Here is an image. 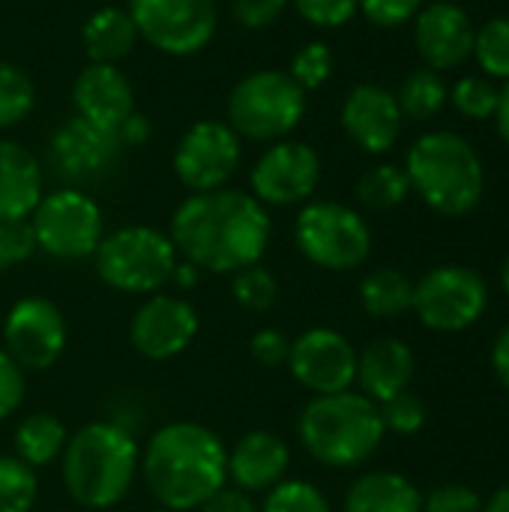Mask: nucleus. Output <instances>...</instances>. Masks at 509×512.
I'll list each match as a JSON object with an SVG mask.
<instances>
[{
	"mask_svg": "<svg viewBox=\"0 0 509 512\" xmlns=\"http://www.w3.org/2000/svg\"><path fill=\"white\" fill-rule=\"evenodd\" d=\"M378 408H381L384 429L393 432V435H417L426 426V420H429L426 402L417 393H411V390L381 402Z\"/></svg>",
	"mask_w": 509,
	"mask_h": 512,
	"instance_id": "nucleus-37",
	"label": "nucleus"
},
{
	"mask_svg": "<svg viewBox=\"0 0 509 512\" xmlns=\"http://www.w3.org/2000/svg\"><path fill=\"white\" fill-rule=\"evenodd\" d=\"M291 0H231V18L246 30H267L273 27Z\"/></svg>",
	"mask_w": 509,
	"mask_h": 512,
	"instance_id": "nucleus-41",
	"label": "nucleus"
},
{
	"mask_svg": "<svg viewBox=\"0 0 509 512\" xmlns=\"http://www.w3.org/2000/svg\"><path fill=\"white\" fill-rule=\"evenodd\" d=\"M423 9V0H360V12L375 27H399L405 21H414Z\"/></svg>",
	"mask_w": 509,
	"mask_h": 512,
	"instance_id": "nucleus-43",
	"label": "nucleus"
},
{
	"mask_svg": "<svg viewBox=\"0 0 509 512\" xmlns=\"http://www.w3.org/2000/svg\"><path fill=\"white\" fill-rule=\"evenodd\" d=\"M36 252L57 261L93 258L105 237V216L87 189L60 186L45 192L27 219Z\"/></svg>",
	"mask_w": 509,
	"mask_h": 512,
	"instance_id": "nucleus-9",
	"label": "nucleus"
},
{
	"mask_svg": "<svg viewBox=\"0 0 509 512\" xmlns=\"http://www.w3.org/2000/svg\"><path fill=\"white\" fill-rule=\"evenodd\" d=\"M117 138H120V144L123 147H141L147 138H150V123H147V117L144 114H132V117H126V123L117 129Z\"/></svg>",
	"mask_w": 509,
	"mask_h": 512,
	"instance_id": "nucleus-46",
	"label": "nucleus"
},
{
	"mask_svg": "<svg viewBox=\"0 0 509 512\" xmlns=\"http://www.w3.org/2000/svg\"><path fill=\"white\" fill-rule=\"evenodd\" d=\"M450 99V90H447V81L441 72L429 69V66H420L414 72H408L396 90V102H399V111L402 117L408 120H432L435 114H441V108L447 105Z\"/></svg>",
	"mask_w": 509,
	"mask_h": 512,
	"instance_id": "nucleus-28",
	"label": "nucleus"
},
{
	"mask_svg": "<svg viewBox=\"0 0 509 512\" xmlns=\"http://www.w3.org/2000/svg\"><path fill=\"white\" fill-rule=\"evenodd\" d=\"M24 384H27V375L0 348V423L21 408V402H24Z\"/></svg>",
	"mask_w": 509,
	"mask_h": 512,
	"instance_id": "nucleus-44",
	"label": "nucleus"
},
{
	"mask_svg": "<svg viewBox=\"0 0 509 512\" xmlns=\"http://www.w3.org/2000/svg\"><path fill=\"white\" fill-rule=\"evenodd\" d=\"M198 279H201V270L180 258L177 267H174V273H171V282H168V285H174V288H180V291H189V288L198 285Z\"/></svg>",
	"mask_w": 509,
	"mask_h": 512,
	"instance_id": "nucleus-48",
	"label": "nucleus"
},
{
	"mask_svg": "<svg viewBox=\"0 0 509 512\" xmlns=\"http://www.w3.org/2000/svg\"><path fill=\"white\" fill-rule=\"evenodd\" d=\"M75 114L93 126L117 132L135 114V90L123 69L111 63H87L72 84Z\"/></svg>",
	"mask_w": 509,
	"mask_h": 512,
	"instance_id": "nucleus-20",
	"label": "nucleus"
},
{
	"mask_svg": "<svg viewBox=\"0 0 509 512\" xmlns=\"http://www.w3.org/2000/svg\"><path fill=\"white\" fill-rule=\"evenodd\" d=\"M45 195V165L33 150L0 138V222H24Z\"/></svg>",
	"mask_w": 509,
	"mask_h": 512,
	"instance_id": "nucleus-23",
	"label": "nucleus"
},
{
	"mask_svg": "<svg viewBox=\"0 0 509 512\" xmlns=\"http://www.w3.org/2000/svg\"><path fill=\"white\" fill-rule=\"evenodd\" d=\"M489 309L486 279L465 264H441L414 282L411 312L426 330L462 333L474 327Z\"/></svg>",
	"mask_w": 509,
	"mask_h": 512,
	"instance_id": "nucleus-10",
	"label": "nucleus"
},
{
	"mask_svg": "<svg viewBox=\"0 0 509 512\" xmlns=\"http://www.w3.org/2000/svg\"><path fill=\"white\" fill-rule=\"evenodd\" d=\"M498 96H501V90L492 84V78H480V75H465L450 90L453 108L462 117H468V120H489V117H495Z\"/></svg>",
	"mask_w": 509,
	"mask_h": 512,
	"instance_id": "nucleus-36",
	"label": "nucleus"
},
{
	"mask_svg": "<svg viewBox=\"0 0 509 512\" xmlns=\"http://www.w3.org/2000/svg\"><path fill=\"white\" fill-rule=\"evenodd\" d=\"M381 408L360 390L312 396L297 417V441L324 468L348 471L366 465L384 444Z\"/></svg>",
	"mask_w": 509,
	"mask_h": 512,
	"instance_id": "nucleus-4",
	"label": "nucleus"
},
{
	"mask_svg": "<svg viewBox=\"0 0 509 512\" xmlns=\"http://www.w3.org/2000/svg\"><path fill=\"white\" fill-rule=\"evenodd\" d=\"M69 342V327L57 303L42 294L18 297L3 318V351L24 375L51 369Z\"/></svg>",
	"mask_w": 509,
	"mask_h": 512,
	"instance_id": "nucleus-13",
	"label": "nucleus"
},
{
	"mask_svg": "<svg viewBox=\"0 0 509 512\" xmlns=\"http://www.w3.org/2000/svg\"><path fill=\"white\" fill-rule=\"evenodd\" d=\"M39 498V477L15 456H0V512H30Z\"/></svg>",
	"mask_w": 509,
	"mask_h": 512,
	"instance_id": "nucleus-33",
	"label": "nucleus"
},
{
	"mask_svg": "<svg viewBox=\"0 0 509 512\" xmlns=\"http://www.w3.org/2000/svg\"><path fill=\"white\" fill-rule=\"evenodd\" d=\"M345 512H423L420 489L396 471H369L345 495Z\"/></svg>",
	"mask_w": 509,
	"mask_h": 512,
	"instance_id": "nucleus-24",
	"label": "nucleus"
},
{
	"mask_svg": "<svg viewBox=\"0 0 509 512\" xmlns=\"http://www.w3.org/2000/svg\"><path fill=\"white\" fill-rule=\"evenodd\" d=\"M291 3L306 24L321 30L345 27L360 12V0H291Z\"/></svg>",
	"mask_w": 509,
	"mask_h": 512,
	"instance_id": "nucleus-38",
	"label": "nucleus"
},
{
	"mask_svg": "<svg viewBox=\"0 0 509 512\" xmlns=\"http://www.w3.org/2000/svg\"><path fill=\"white\" fill-rule=\"evenodd\" d=\"M168 237L177 255L201 273L231 276L261 264L273 237V219L258 198L225 186L183 198L171 213Z\"/></svg>",
	"mask_w": 509,
	"mask_h": 512,
	"instance_id": "nucleus-1",
	"label": "nucleus"
},
{
	"mask_svg": "<svg viewBox=\"0 0 509 512\" xmlns=\"http://www.w3.org/2000/svg\"><path fill=\"white\" fill-rule=\"evenodd\" d=\"M495 123H498V135L504 138V144L509 147V81H507V87L501 90V96H498Z\"/></svg>",
	"mask_w": 509,
	"mask_h": 512,
	"instance_id": "nucleus-49",
	"label": "nucleus"
},
{
	"mask_svg": "<svg viewBox=\"0 0 509 512\" xmlns=\"http://www.w3.org/2000/svg\"><path fill=\"white\" fill-rule=\"evenodd\" d=\"M126 9L138 36L168 57L204 51L219 27L216 0H129Z\"/></svg>",
	"mask_w": 509,
	"mask_h": 512,
	"instance_id": "nucleus-11",
	"label": "nucleus"
},
{
	"mask_svg": "<svg viewBox=\"0 0 509 512\" xmlns=\"http://www.w3.org/2000/svg\"><path fill=\"white\" fill-rule=\"evenodd\" d=\"M66 441H69V429L63 426L60 417H54L48 411H33V414L21 417L15 426V435H12L15 459H21L33 471L57 462L66 450Z\"/></svg>",
	"mask_w": 509,
	"mask_h": 512,
	"instance_id": "nucleus-26",
	"label": "nucleus"
},
{
	"mask_svg": "<svg viewBox=\"0 0 509 512\" xmlns=\"http://www.w3.org/2000/svg\"><path fill=\"white\" fill-rule=\"evenodd\" d=\"M486 78L509 81V15L489 18L477 36H474V54H471Z\"/></svg>",
	"mask_w": 509,
	"mask_h": 512,
	"instance_id": "nucleus-32",
	"label": "nucleus"
},
{
	"mask_svg": "<svg viewBox=\"0 0 509 512\" xmlns=\"http://www.w3.org/2000/svg\"><path fill=\"white\" fill-rule=\"evenodd\" d=\"M33 105H36L33 78L21 66L0 60V129H12L24 123Z\"/></svg>",
	"mask_w": 509,
	"mask_h": 512,
	"instance_id": "nucleus-31",
	"label": "nucleus"
},
{
	"mask_svg": "<svg viewBox=\"0 0 509 512\" xmlns=\"http://www.w3.org/2000/svg\"><path fill=\"white\" fill-rule=\"evenodd\" d=\"M138 42H141L138 27H135L129 9H123V6H102L81 27V45H84V54L90 63L117 66L123 57H129L135 51Z\"/></svg>",
	"mask_w": 509,
	"mask_h": 512,
	"instance_id": "nucleus-25",
	"label": "nucleus"
},
{
	"mask_svg": "<svg viewBox=\"0 0 509 512\" xmlns=\"http://www.w3.org/2000/svg\"><path fill=\"white\" fill-rule=\"evenodd\" d=\"M141 468V444L114 420H93L75 429L60 456L66 495L81 510H111L135 486Z\"/></svg>",
	"mask_w": 509,
	"mask_h": 512,
	"instance_id": "nucleus-3",
	"label": "nucleus"
},
{
	"mask_svg": "<svg viewBox=\"0 0 509 512\" xmlns=\"http://www.w3.org/2000/svg\"><path fill=\"white\" fill-rule=\"evenodd\" d=\"M501 288H504V294L509 297V255L504 258V264H501Z\"/></svg>",
	"mask_w": 509,
	"mask_h": 512,
	"instance_id": "nucleus-51",
	"label": "nucleus"
},
{
	"mask_svg": "<svg viewBox=\"0 0 509 512\" xmlns=\"http://www.w3.org/2000/svg\"><path fill=\"white\" fill-rule=\"evenodd\" d=\"M123 150L126 147L117 132L93 126L84 117H72L48 138V168L63 180V186L87 189L114 174Z\"/></svg>",
	"mask_w": 509,
	"mask_h": 512,
	"instance_id": "nucleus-15",
	"label": "nucleus"
},
{
	"mask_svg": "<svg viewBox=\"0 0 509 512\" xmlns=\"http://www.w3.org/2000/svg\"><path fill=\"white\" fill-rule=\"evenodd\" d=\"M180 255L168 237L153 225H123L105 231L93 264L96 276L120 294H141L150 297L171 282Z\"/></svg>",
	"mask_w": 509,
	"mask_h": 512,
	"instance_id": "nucleus-6",
	"label": "nucleus"
},
{
	"mask_svg": "<svg viewBox=\"0 0 509 512\" xmlns=\"http://www.w3.org/2000/svg\"><path fill=\"white\" fill-rule=\"evenodd\" d=\"M198 512H261V507L255 504L252 495H246L243 489L234 486H222L216 495H210Z\"/></svg>",
	"mask_w": 509,
	"mask_h": 512,
	"instance_id": "nucleus-45",
	"label": "nucleus"
},
{
	"mask_svg": "<svg viewBox=\"0 0 509 512\" xmlns=\"http://www.w3.org/2000/svg\"><path fill=\"white\" fill-rule=\"evenodd\" d=\"M408 195H411L408 174L402 165H393V162H381L357 180V201L375 213L402 207L408 201Z\"/></svg>",
	"mask_w": 509,
	"mask_h": 512,
	"instance_id": "nucleus-29",
	"label": "nucleus"
},
{
	"mask_svg": "<svg viewBox=\"0 0 509 512\" xmlns=\"http://www.w3.org/2000/svg\"><path fill=\"white\" fill-rule=\"evenodd\" d=\"M288 351H291V339L276 327H261L249 339V357L261 369H282L288 363Z\"/></svg>",
	"mask_w": 509,
	"mask_h": 512,
	"instance_id": "nucleus-42",
	"label": "nucleus"
},
{
	"mask_svg": "<svg viewBox=\"0 0 509 512\" xmlns=\"http://www.w3.org/2000/svg\"><path fill=\"white\" fill-rule=\"evenodd\" d=\"M477 27L471 15L450 0L423 6L414 18V45L423 63L435 72L456 69L474 54Z\"/></svg>",
	"mask_w": 509,
	"mask_h": 512,
	"instance_id": "nucleus-18",
	"label": "nucleus"
},
{
	"mask_svg": "<svg viewBox=\"0 0 509 512\" xmlns=\"http://www.w3.org/2000/svg\"><path fill=\"white\" fill-rule=\"evenodd\" d=\"M321 183V156L306 141H273L249 171V195L270 207H303Z\"/></svg>",
	"mask_w": 509,
	"mask_h": 512,
	"instance_id": "nucleus-14",
	"label": "nucleus"
},
{
	"mask_svg": "<svg viewBox=\"0 0 509 512\" xmlns=\"http://www.w3.org/2000/svg\"><path fill=\"white\" fill-rule=\"evenodd\" d=\"M345 135L366 153H387L402 135V111L396 93L381 84H357L348 90L339 111Z\"/></svg>",
	"mask_w": 509,
	"mask_h": 512,
	"instance_id": "nucleus-19",
	"label": "nucleus"
},
{
	"mask_svg": "<svg viewBox=\"0 0 509 512\" xmlns=\"http://www.w3.org/2000/svg\"><path fill=\"white\" fill-rule=\"evenodd\" d=\"M360 306L369 318H399L411 312L414 282L396 267H378L360 279Z\"/></svg>",
	"mask_w": 509,
	"mask_h": 512,
	"instance_id": "nucleus-27",
	"label": "nucleus"
},
{
	"mask_svg": "<svg viewBox=\"0 0 509 512\" xmlns=\"http://www.w3.org/2000/svg\"><path fill=\"white\" fill-rule=\"evenodd\" d=\"M150 512H171V510H162V507H156V510H150Z\"/></svg>",
	"mask_w": 509,
	"mask_h": 512,
	"instance_id": "nucleus-52",
	"label": "nucleus"
},
{
	"mask_svg": "<svg viewBox=\"0 0 509 512\" xmlns=\"http://www.w3.org/2000/svg\"><path fill=\"white\" fill-rule=\"evenodd\" d=\"M306 96L288 69H255L231 87L225 123L249 141H282L300 126Z\"/></svg>",
	"mask_w": 509,
	"mask_h": 512,
	"instance_id": "nucleus-7",
	"label": "nucleus"
},
{
	"mask_svg": "<svg viewBox=\"0 0 509 512\" xmlns=\"http://www.w3.org/2000/svg\"><path fill=\"white\" fill-rule=\"evenodd\" d=\"M231 297L246 312H270L279 303V279L264 264H249L231 273Z\"/></svg>",
	"mask_w": 509,
	"mask_h": 512,
	"instance_id": "nucleus-30",
	"label": "nucleus"
},
{
	"mask_svg": "<svg viewBox=\"0 0 509 512\" xmlns=\"http://www.w3.org/2000/svg\"><path fill=\"white\" fill-rule=\"evenodd\" d=\"M138 477L162 510L195 512L228 486V447L213 429L174 420L150 435Z\"/></svg>",
	"mask_w": 509,
	"mask_h": 512,
	"instance_id": "nucleus-2",
	"label": "nucleus"
},
{
	"mask_svg": "<svg viewBox=\"0 0 509 512\" xmlns=\"http://www.w3.org/2000/svg\"><path fill=\"white\" fill-rule=\"evenodd\" d=\"M291 447L282 435L267 429H252L234 441L228 450V483L246 495L270 492L288 477Z\"/></svg>",
	"mask_w": 509,
	"mask_h": 512,
	"instance_id": "nucleus-21",
	"label": "nucleus"
},
{
	"mask_svg": "<svg viewBox=\"0 0 509 512\" xmlns=\"http://www.w3.org/2000/svg\"><path fill=\"white\" fill-rule=\"evenodd\" d=\"M423 512H483V501L471 486L447 483L423 498Z\"/></svg>",
	"mask_w": 509,
	"mask_h": 512,
	"instance_id": "nucleus-40",
	"label": "nucleus"
},
{
	"mask_svg": "<svg viewBox=\"0 0 509 512\" xmlns=\"http://www.w3.org/2000/svg\"><path fill=\"white\" fill-rule=\"evenodd\" d=\"M483 512H509V483L489 498V504H483Z\"/></svg>",
	"mask_w": 509,
	"mask_h": 512,
	"instance_id": "nucleus-50",
	"label": "nucleus"
},
{
	"mask_svg": "<svg viewBox=\"0 0 509 512\" xmlns=\"http://www.w3.org/2000/svg\"><path fill=\"white\" fill-rule=\"evenodd\" d=\"M414 351L396 336H378L363 351H357V378L354 384L375 405L405 393L414 381Z\"/></svg>",
	"mask_w": 509,
	"mask_h": 512,
	"instance_id": "nucleus-22",
	"label": "nucleus"
},
{
	"mask_svg": "<svg viewBox=\"0 0 509 512\" xmlns=\"http://www.w3.org/2000/svg\"><path fill=\"white\" fill-rule=\"evenodd\" d=\"M198 330L201 315L183 294L156 291L132 312L129 345L150 363H168L195 342Z\"/></svg>",
	"mask_w": 509,
	"mask_h": 512,
	"instance_id": "nucleus-16",
	"label": "nucleus"
},
{
	"mask_svg": "<svg viewBox=\"0 0 509 512\" xmlns=\"http://www.w3.org/2000/svg\"><path fill=\"white\" fill-rule=\"evenodd\" d=\"M36 252L27 219L24 222H0V276L18 264H24Z\"/></svg>",
	"mask_w": 509,
	"mask_h": 512,
	"instance_id": "nucleus-39",
	"label": "nucleus"
},
{
	"mask_svg": "<svg viewBox=\"0 0 509 512\" xmlns=\"http://www.w3.org/2000/svg\"><path fill=\"white\" fill-rule=\"evenodd\" d=\"M285 366L291 378L312 396H333L354 390L357 348L345 333L333 327H312L291 339Z\"/></svg>",
	"mask_w": 509,
	"mask_h": 512,
	"instance_id": "nucleus-17",
	"label": "nucleus"
},
{
	"mask_svg": "<svg viewBox=\"0 0 509 512\" xmlns=\"http://www.w3.org/2000/svg\"><path fill=\"white\" fill-rule=\"evenodd\" d=\"M333 66H336V57H333V48L327 42H306L294 57H291V66H288V75L297 81V87L303 93H312L318 87H324L333 75Z\"/></svg>",
	"mask_w": 509,
	"mask_h": 512,
	"instance_id": "nucleus-35",
	"label": "nucleus"
},
{
	"mask_svg": "<svg viewBox=\"0 0 509 512\" xmlns=\"http://www.w3.org/2000/svg\"><path fill=\"white\" fill-rule=\"evenodd\" d=\"M243 162V138L222 120H198L192 123L171 156V168L177 180L189 192H213L225 189Z\"/></svg>",
	"mask_w": 509,
	"mask_h": 512,
	"instance_id": "nucleus-12",
	"label": "nucleus"
},
{
	"mask_svg": "<svg viewBox=\"0 0 509 512\" xmlns=\"http://www.w3.org/2000/svg\"><path fill=\"white\" fill-rule=\"evenodd\" d=\"M405 174L411 192L441 216H468L480 207L486 192V171L480 153L459 132H426L405 156Z\"/></svg>",
	"mask_w": 509,
	"mask_h": 512,
	"instance_id": "nucleus-5",
	"label": "nucleus"
},
{
	"mask_svg": "<svg viewBox=\"0 0 509 512\" xmlns=\"http://www.w3.org/2000/svg\"><path fill=\"white\" fill-rule=\"evenodd\" d=\"M261 512H333V507L315 483L285 477L270 492H264Z\"/></svg>",
	"mask_w": 509,
	"mask_h": 512,
	"instance_id": "nucleus-34",
	"label": "nucleus"
},
{
	"mask_svg": "<svg viewBox=\"0 0 509 512\" xmlns=\"http://www.w3.org/2000/svg\"><path fill=\"white\" fill-rule=\"evenodd\" d=\"M294 246L312 267L348 273L372 255V228L348 204L306 201L294 219Z\"/></svg>",
	"mask_w": 509,
	"mask_h": 512,
	"instance_id": "nucleus-8",
	"label": "nucleus"
},
{
	"mask_svg": "<svg viewBox=\"0 0 509 512\" xmlns=\"http://www.w3.org/2000/svg\"><path fill=\"white\" fill-rule=\"evenodd\" d=\"M492 369H495V378L501 381V387L509 390V324L498 333V339L492 345Z\"/></svg>",
	"mask_w": 509,
	"mask_h": 512,
	"instance_id": "nucleus-47",
	"label": "nucleus"
}]
</instances>
